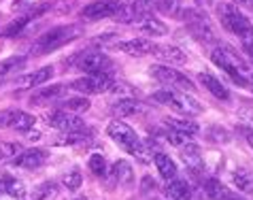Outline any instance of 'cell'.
Instances as JSON below:
<instances>
[{
  "label": "cell",
  "instance_id": "cell-31",
  "mask_svg": "<svg viewBox=\"0 0 253 200\" xmlns=\"http://www.w3.org/2000/svg\"><path fill=\"white\" fill-rule=\"evenodd\" d=\"M34 119L30 113H26V111H15V115H13V121H11V128L13 130H19V132H28V130H32V126H34Z\"/></svg>",
  "mask_w": 253,
  "mask_h": 200
},
{
  "label": "cell",
  "instance_id": "cell-36",
  "mask_svg": "<svg viewBox=\"0 0 253 200\" xmlns=\"http://www.w3.org/2000/svg\"><path fill=\"white\" fill-rule=\"evenodd\" d=\"M166 141L170 143V145H174V147H183V145H187V143H192L189 134L177 132V130H168V132H166Z\"/></svg>",
  "mask_w": 253,
  "mask_h": 200
},
{
  "label": "cell",
  "instance_id": "cell-20",
  "mask_svg": "<svg viewBox=\"0 0 253 200\" xmlns=\"http://www.w3.org/2000/svg\"><path fill=\"white\" fill-rule=\"evenodd\" d=\"M136 30L140 34H147V37H166L168 34V26L164 24V21H160L158 17L153 15H147L143 17L140 21H136Z\"/></svg>",
  "mask_w": 253,
  "mask_h": 200
},
{
  "label": "cell",
  "instance_id": "cell-32",
  "mask_svg": "<svg viewBox=\"0 0 253 200\" xmlns=\"http://www.w3.org/2000/svg\"><path fill=\"white\" fill-rule=\"evenodd\" d=\"M55 196H58V185H55L53 181H45L34 190L32 200H53Z\"/></svg>",
  "mask_w": 253,
  "mask_h": 200
},
{
  "label": "cell",
  "instance_id": "cell-38",
  "mask_svg": "<svg viewBox=\"0 0 253 200\" xmlns=\"http://www.w3.org/2000/svg\"><path fill=\"white\" fill-rule=\"evenodd\" d=\"M111 94H115V96H119V98H124V96H132L134 94V90L130 88V83H126V81H113V85H111Z\"/></svg>",
  "mask_w": 253,
  "mask_h": 200
},
{
  "label": "cell",
  "instance_id": "cell-12",
  "mask_svg": "<svg viewBox=\"0 0 253 200\" xmlns=\"http://www.w3.org/2000/svg\"><path fill=\"white\" fill-rule=\"evenodd\" d=\"M47 124L60 132H83L85 130V121L70 111H53L51 115H47Z\"/></svg>",
  "mask_w": 253,
  "mask_h": 200
},
{
  "label": "cell",
  "instance_id": "cell-4",
  "mask_svg": "<svg viewBox=\"0 0 253 200\" xmlns=\"http://www.w3.org/2000/svg\"><path fill=\"white\" fill-rule=\"evenodd\" d=\"M151 100L156 102L168 106V109L177 111V113H183V115H200L202 111V104L196 100L194 96H189L187 92H181V90H160L151 96Z\"/></svg>",
  "mask_w": 253,
  "mask_h": 200
},
{
  "label": "cell",
  "instance_id": "cell-41",
  "mask_svg": "<svg viewBox=\"0 0 253 200\" xmlns=\"http://www.w3.org/2000/svg\"><path fill=\"white\" fill-rule=\"evenodd\" d=\"M236 6H245V9H251L253 11V0H234Z\"/></svg>",
  "mask_w": 253,
  "mask_h": 200
},
{
  "label": "cell",
  "instance_id": "cell-15",
  "mask_svg": "<svg viewBox=\"0 0 253 200\" xmlns=\"http://www.w3.org/2000/svg\"><path fill=\"white\" fill-rule=\"evenodd\" d=\"M53 77V68L51 66H43L34 73H28V75H22L15 79V85L19 90H28V88H34V85H45L49 79Z\"/></svg>",
  "mask_w": 253,
  "mask_h": 200
},
{
  "label": "cell",
  "instance_id": "cell-25",
  "mask_svg": "<svg viewBox=\"0 0 253 200\" xmlns=\"http://www.w3.org/2000/svg\"><path fill=\"white\" fill-rule=\"evenodd\" d=\"M26 60H28L26 55H13V58L0 62V83H4L11 75H15L19 68H24Z\"/></svg>",
  "mask_w": 253,
  "mask_h": 200
},
{
  "label": "cell",
  "instance_id": "cell-21",
  "mask_svg": "<svg viewBox=\"0 0 253 200\" xmlns=\"http://www.w3.org/2000/svg\"><path fill=\"white\" fill-rule=\"evenodd\" d=\"M200 83L205 85V88H207L215 98H219V100H230L228 88H226V85H223L219 79H217V77L209 75V73H202V75H200Z\"/></svg>",
  "mask_w": 253,
  "mask_h": 200
},
{
  "label": "cell",
  "instance_id": "cell-45",
  "mask_svg": "<svg viewBox=\"0 0 253 200\" xmlns=\"http://www.w3.org/2000/svg\"><path fill=\"white\" fill-rule=\"evenodd\" d=\"M75 200H87V198H83V196H81V198H75Z\"/></svg>",
  "mask_w": 253,
  "mask_h": 200
},
{
  "label": "cell",
  "instance_id": "cell-23",
  "mask_svg": "<svg viewBox=\"0 0 253 200\" xmlns=\"http://www.w3.org/2000/svg\"><path fill=\"white\" fill-rule=\"evenodd\" d=\"M153 162H156L160 175L164 177L166 181H170V179H174V177H177V164H174V160L170 158V155L158 151L156 155H153Z\"/></svg>",
  "mask_w": 253,
  "mask_h": 200
},
{
  "label": "cell",
  "instance_id": "cell-17",
  "mask_svg": "<svg viewBox=\"0 0 253 200\" xmlns=\"http://www.w3.org/2000/svg\"><path fill=\"white\" fill-rule=\"evenodd\" d=\"M153 47H156V43L149 39H132V41H124V43H117L115 45V49H119V51H124L128 55H136V58L151 53Z\"/></svg>",
  "mask_w": 253,
  "mask_h": 200
},
{
  "label": "cell",
  "instance_id": "cell-8",
  "mask_svg": "<svg viewBox=\"0 0 253 200\" xmlns=\"http://www.w3.org/2000/svg\"><path fill=\"white\" fill-rule=\"evenodd\" d=\"M151 75L162 83V85H168L170 90H181V92H194L196 85L192 83L189 77H185L183 73H179L177 68H170V66H164V64H156L151 66Z\"/></svg>",
  "mask_w": 253,
  "mask_h": 200
},
{
  "label": "cell",
  "instance_id": "cell-24",
  "mask_svg": "<svg viewBox=\"0 0 253 200\" xmlns=\"http://www.w3.org/2000/svg\"><path fill=\"white\" fill-rule=\"evenodd\" d=\"M111 175H113L115 183H119V185H130L132 179H134V173H132L130 162H126V160L115 162L113 168H111Z\"/></svg>",
  "mask_w": 253,
  "mask_h": 200
},
{
  "label": "cell",
  "instance_id": "cell-14",
  "mask_svg": "<svg viewBox=\"0 0 253 200\" xmlns=\"http://www.w3.org/2000/svg\"><path fill=\"white\" fill-rule=\"evenodd\" d=\"M47 160H49L47 149L32 147V149H24V151L13 160V164H15V166H22V168H28V170H37L41 166H45Z\"/></svg>",
  "mask_w": 253,
  "mask_h": 200
},
{
  "label": "cell",
  "instance_id": "cell-10",
  "mask_svg": "<svg viewBox=\"0 0 253 200\" xmlns=\"http://www.w3.org/2000/svg\"><path fill=\"white\" fill-rule=\"evenodd\" d=\"M113 77L109 73H94V75H85L81 79H77L70 83V88L81 92V94H102V92H109L111 85H113Z\"/></svg>",
  "mask_w": 253,
  "mask_h": 200
},
{
  "label": "cell",
  "instance_id": "cell-26",
  "mask_svg": "<svg viewBox=\"0 0 253 200\" xmlns=\"http://www.w3.org/2000/svg\"><path fill=\"white\" fill-rule=\"evenodd\" d=\"M232 181H234L238 192L253 194V173H249L247 168H236L234 173H232Z\"/></svg>",
  "mask_w": 253,
  "mask_h": 200
},
{
  "label": "cell",
  "instance_id": "cell-6",
  "mask_svg": "<svg viewBox=\"0 0 253 200\" xmlns=\"http://www.w3.org/2000/svg\"><path fill=\"white\" fill-rule=\"evenodd\" d=\"M179 19H183L185 24H187V30L189 34L202 43V45H209V43H215V30H213V26H211V21L207 19L205 13H200V11H196V9H183L181 11V15Z\"/></svg>",
  "mask_w": 253,
  "mask_h": 200
},
{
  "label": "cell",
  "instance_id": "cell-9",
  "mask_svg": "<svg viewBox=\"0 0 253 200\" xmlns=\"http://www.w3.org/2000/svg\"><path fill=\"white\" fill-rule=\"evenodd\" d=\"M153 9H156L153 0H130V2L119 6V11L113 15V19L119 21V24H136L143 17L151 15Z\"/></svg>",
  "mask_w": 253,
  "mask_h": 200
},
{
  "label": "cell",
  "instance_id": "cell-19",
  "mask_svg": "<svg viewBox=\"0 0 253 200\" xmlns=\"http://www.w3.org/2000/svg\"><path fill=\"white\" fill-rule=\"evenodd\" d=\"M140 111H143V104H140L136 98H132V96H124V98H119L117 102L111 104V113H113L117 119L136 115V113H140Z\"/></svg>",
  "mask_w": 253,
  "mask_h": 200
},
{
  "label": "cell",
  "instance_id": "cell-18",
  "mask_svg": "<svg viewBox=\"0 0 253 200\" xmlns=\"http://www.w3.org/2000/svg\"><path fill=\"white\" fill-rule=\"evenodd\" d=\"M153 55L162 62L168 64H185L187 62V53L177 45H156L153 47Z\"/></svg>",
  "mask_w": 253,
  "mask_h": 200
},
{
  "label": "cell",
  "instance_id": "cell-11",
  "mask_svg": "<svg viewBox=\"0 0 253 200\" xmlns=\"http://www.w3.org/2000/svg\"><path fill=\"white\" fill-rule=\"evenodd\" d=\"M49 9H51V4H49V2H41V4H37V6H32V9L28 11L26 15L13 19L9 26H4V30L0 32V37H17V34H22L34 19H39L41 15H45Z\"/></svg>",
  "mask_w": 253,
  "mask_h": 200
},
{
  "label": "cell",
  "instance_id": "cell-29",
  "mask_svg": "<svg viewBox=\"0 0 253 200\" xmlns=\"http://www.w3.org/2000/svg\"><path fill=\"white\" fill-rule=\"evenodd\" d=\"M168 196H170L172 200H189V185H187V181H183V179H179V177H174V179H170L168 181Z\"/></svg>",
  "mask_w": 253,
  "mask_h": 200
},
{
  "label": "cell",
  "instance_id": "cell-16",
  "mask_svg": "<svg viewBox=\"0 0 253 200\" xmlns=\"http://www.w3.org/2000/svg\"><path fill=\"white\" fill-rule=\"evenodd\" d=\"M64 92H66V85H62V83H58V85H39V90L30 96V104L41 106V104L53 102V100L60 98Z\"/></svg>",
  "mask_w": 253,
  "mask_h": 200
},
{
  "label": "cell",
  "instance_id": "cell-3",
  "mask_svg": "<svg viewBox=\"0 0 253 200\" xmlns=\"http://www.w3.org/2000/svg\"><path fill=\"white\" fill-rule=\"evenodd\" d=\"M107 132H109V137L124 149V151L132 153L134 158L143 160V162L149 160V158H147V149L143 145V141H140L138 134L132 130L128 124H124L122 119H113V121H111L109 128H107Z\"/></svg>",
  "mask_w": 253,
  "mask_h": 200
},
{
  "label": "cell",
  "instance_id": "cell-43",
  "mask_svg": "<svg viewBox=\"0 0 253 200\" xmlns=\"http://www.w3.org/2000/svg\"><path fill=\"white\" fill-rule=\"evenodd\" d=\"M247 141H249V145H251V147H253V130H251V132H249V134H247Z\"/></svg>",
  "mask_w": 253,
  "mask_h": 200
},
{
  "label": "cell",
  "instance_id": "cell-1",
  "mask_svg": "<svg viewBox=\"0 0 253 200\" xmlns=\"http://www.w3.org/2000/svg\"><path fill=\"white\" fill-rule=\"evenodd\" d=\"M211 60L219 68L226 70L230 75V79L236 81L241 88L253 90V64L245 60L234 47L221 43V45H217L213 51H211Z\"/></svg>",
  "mask_w": 253,
  "mask_h": 200
},
{
  "label": "cell",
  "instance_id": "cell-39",
  "mask_svg": "<svg viewBox=\"0 0 253 200\" xmlns=\"http://www.w3.org/2000/svg\"><path fill=\"white\" fill-rule=\"evenodd\" d=\"M15 111H0V128H11Z\"/></svg>",
  "mask_w": 253,
  "mask_h": 200
},
{
  "label": "cell",
  "instance_id": "cell-22",
  "mask_svg": "<svg viewBox=\"0 0 253 200\" xmlns=\"http://www.w3.org/2000/svg\"><path fill=\"white\" fill-rule=\"evenodd\" d=\"M181 158H183V162L194 173L202 170V153H200V147H196L194 143H187V145L181 147Z\"/></svg>",
  "mask_w": 253,
  "mask_h": 200
},
{
  "label": "cell",
  "instance_id": "cell-7",
  "mask_svg": "<svg viewBox=\"0 0 253 200\" xmlns=\"http://www.w3.org/2000/svg\"><path fill=\"white\" fill-rule=\"evenodd\" d=\"M75 68L83 70L85 75H94V73H109L113 66V60L109 58L104 51H81L73 58Z\"/></svg>",
  "mask_w": 253,
  "mask_h": 200
},
{
  "label": "cell",
  "instance_id": "cell-2",
  "mask_svg": "<svg viewBox=\"0 0 253 200\" xmlns=\"http://www.w3.org/2000/svg\"><path fill=\"white\" fill-rule=\"evenodd\" d=\"M79 34H81V26H77V24L55 26V28H51V30L45 32V34H41V37L34 41L32 53L43 55V53L53 51V49H60V47H64L66 43L75 41Z\"/></svg>",
  "mask_w": 253,
  "mask_h": 200
},
{
  "label": "cell",
  "instance_id": "cell-33",
  "mask_svg": "<svg viewBox=\"0 0 253 200\" xmlns=\"http://www.w3.org/2000/svg\"><path fill=\"white\" fill-rule=\"evenodd\" d=\"M81 183H83V177L79 173V168H73V170H68V173L62 177V185L68 190V192H77L81 188Z\"/></svg>",
  "mask_w": 253,
  "mask_h": 200
},
{
  "label": "cell",
  "instance_id": "cell-44",
  "mask_svg": "<svg viewBox=\"0 0 253 200\" xmlns=\"http://www.w3.org/2000/svg\"><path fill=\"white\" fill-rule=\"evenodd\" d=\"M228 200H238V198H234V196H232V194H230V198H228Z\"/></svg>",
  "mask_w": 253,
  "mask_h": 200
},
{
  "label": "cell",
  "instance_id": "cell-13",
  "mask_svg": "<svg viewBox=\"0 0 253 200\" xmlns=\"http://www.w3.org/2000/svg\"><path fill=\"white\" fill-rule=\"evenodd\" d=\"M119 6H122L119 0H94V2L83 6L79 15L87 21H98V19H104V17H113L119 11Z\"/></svg>",
  "mask_w": 253,
  "mask_h": 200
},
{
  "label": "cell",
  "instance_id": "cell-5",
  "mask_svg": "<svg viewBox=\"0 0 253 200\" xmlns=\"http://www.w3.org/2000/svg\"><path fill=\"white\" fill-rule=\"evenodd\" d=\"M217 15H219L221 26L238 39L253 30V24L249 21V17L234 2H219L217 4Z\"/></svg>",
  "mask_w": 253,
  "mask_h": 200
},
{
  "label": "cell",
  "instance_id": "cell-30",
  "mask_svg": "<svg viewBox=\"0 0 253 200\" xmlns=\"http://www.w3.org/2000/svg\"><path fill=\"white\" fill-rule=\"evenodd\" d=\"M0 192H4V194H9L11 198H15V200H22L26 196L24 183L17 181V179H11V177H6V179L0 181Z\"/></svg>",
  "mask_w": 253,
  "mask_h": 200
},
{
  "label": "cell",
  "instance_id": "cell-40",
  "mask_svg": "<svg viewBox=\"0 0 253 200\" xmlns=\"http://www.w3.org/2000/svg\"><path fill=\"white\" fill-rule=\"evenodd\" d=\"M238 119H241V124H245V126H249V128H253V111H241L238 113Z\"/></svg>",
  "mask_w": 253,
  "mask_h": 200
},
{
  "label": "cell",
  "instance_id": "cell-42",
  "mask_svg": "<svg viewBox=\"0 0 253 200\" xmlns=\"http://www.w3.org/2000/svg\"><path fill=\"white\" fill-rule=\"evenodd\" d=\"M26 134H28V139H30V141H39V139H41V132H37V130H34V132L28 130Z\"/></svg>",
  "mask_w": 253,
  "mask_h": 200
},
{
  "label": "cell",
  "instance_id": "cell-37",
  "mask_svg": "<svg viewBox=\"0 0 253 200\" xmlns=\"http://www.w3.org/2000/svg\"><path fill=\"white\" fill-rule=\"evenodd\" d=\"M64 106H66V111H77V113H81V111H87L89 109V100L87 98H68L66 102H64Z\"/></svg>",
  "mask_w": 253,
  "mask_h": 200
},
{
  "label": "cell",
  "instance_id": "cell-27",
  "mask_svg": "<svg viewBox=\"0 0 253 200\" xmlns=\"http://www.w3.org/2000/svg\"><path fill=\"white\" fill-rule=\"evenodd\" d=\"M202 188H205V194H207L211 200H228V198H230L228 188H226V185H223L221 181H217V179H205Z\"/></svg>",
  "mask_w": 253,
  "mask_h": 200
},
{
  "label": "cell",
  "instance_id": "cell-28",
  "mask_svg": "<svg viewBox=\"0 0 253 200\" xmlns=\"http://www.w3.org/2000/svg\"><path fill=\"white\" fill-rule=\"evenodd\" d=\"M166 126L170 128V130H177V132H183V134H189V137H192V134H196L200 130V126L196 124L194 119H179V117H168L166 119Z\"/></svg>",
  "mask_w": 253,
  "mask_h": 200
},
{
  "label": "cell",
  "instance_id": "cell-35",
  "mask_svg": "<svg viewBox=\"0 0 253 200\" xmlns=\"http://www.w3.org/2000/svg\"><path fill=\"white\" fill-rule=\"evenodd\" d=\"M22 151L24 147L19 143H2L0 145V160H15Z\"/></svg>",
  "mask_w": 253,
  "mask_h": 200
},
{
  "label": "cell",
  "instance_id": "cell-34",
  "mask_svg": "<svg viewBox=\"0 0 253 200\" xmlns=\"http://www.w3.org/2000/svg\"><path fill=\"white\" fill-rule=\"evenodd\" d=\"M89 170L96 175V177H107V160L102 158V153H92L89 155Z\"/></svg>",
  "mask_w": 253,
  "mask_h": 200
}]
</instances>
